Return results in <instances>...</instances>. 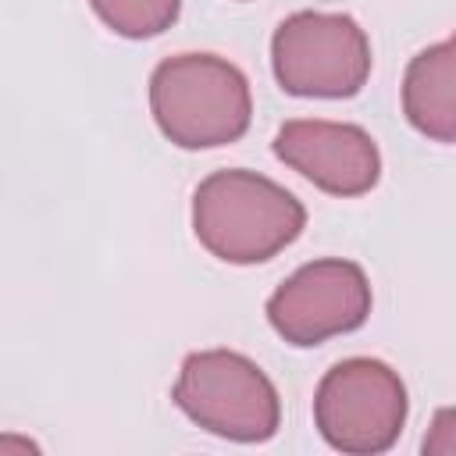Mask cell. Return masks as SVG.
Returning a JSON list of instances; mask_svg holds the SVG:
<instances>
[{"label": "cell", "instance_id": "cell-1", "mask_svg": "<svg viewBox=\"0 0 456 456\" xmlns=\"http://www.w3.org/2000/svg\"><path fill=\"white\" fill-rule=\"evenodd\" d=\"M303 203L278 182L232 167L207 175L192 192V232L224 264H260L299 239Z\"/></svg>", "mask_w": 456, "mask_h": 456}, {"label": "cell", "instance_id": "cell-2", "mask_svg": "<svg viewBox=\"0 0 456 456\" xmlns=\"http://www.w3.org/2000/svg\"><path fill=\"white\" fill-rule=\"evenodd\" d=\"M157 128L182 150H210L246 135L253 96L246 75L217 53H178L150 75Z\"/></svg>", "mask_w": 456, "mask_h": 456}, {"label": "cell", "instance_id": "cell-3", "mask_svg": "<svg viewBox=\"0 0 456 456\" xmlns=\"http://www.w3.org/2000/svg\"><path fill=\"white\" fill-rule=\"evenodd\" d=\"M171 395L192 424L232 442H267L281 420L271 378L232 349L189 353Z\"/></svg>", "mask_w": 456, "mask_h": 456}, {"label": "cell", "instance_id": "cell-4", "mask_svg": "<svg viewBox=\"0 0 456 456\" xmlns=\"http://www.w3.org/2000/svg\"><path fill=\"white\" fill-rule=\"evenodd\" d=\"M314 424L321 438L338 452H385L395 445L406 424V385L381 360H338L317 385Z\"/></svg>", "mask_w": 456, "mask_h": 456}, {"label": "cell", "instance_id": "cell-5", "mask_svg": "<svg viewBox=\"0 0 456 456\" xmlns=\"http://www.w3.org/2000/svg\"><path fill=\"white\" fill-rule=\"evenodd\" d=\"M271 68L285 93L342 100L356 96L370 75L367 32L349 14L296 11L271 39Z\"/></svg>", "mask_w": 456, "mask_h": 456}, {"label": "cell", "instance_id": "cell-6", "mask_svg": "<svg viewBox=\"0 0 456 456\" xmlns=\"http://www.w3.org/2000/svg\"><path fill=\"white\" fill-rule=\"evenodd\" d=\"M370 314V281L353 260L303 264L267 299L271 328L292 346H321L331 335L356 331Z\"/></svg>", "mask_w": 456, "mask_h": 456}, {"label": "cell", "instance_id": "cell-7", "mask_svg": "<svg viewBox=\"0 0 456 456\" xmlns=\"http://www.w3.org/2000/svg\"><path fill=\"white\" fill-rule=\"evenodd\" d=\"M274 157L331 196H363L381 178V153L360 125L296 118L274 135Z\"/></svg>", "mask_w": 456, "mask_h": 456}, {"label": "cell", "instance_id": "cell-8", "mask_svg": "<svg viewBox=\"0 0 456 456\" xmlns=\"http://www.w3.org/2000/svg\"><path fill=\"white\" fill-rule=\"evenodd\" d=\"M403 110L420 135L435 142L456 139V43L452 39H442L410 61L403 78Z\"/></svg>", "mask_w": 456, "mask_h": 456}, {"label": "cell", "instance_id": "cell-9", "mask_svg": "<svg viewBox=\"0 0 456 456\" xmlns=\"http://www.w3.org/2000/svg\"><path fill=\"white\" fill-rule=\"evenodd\" d=\"M89 4L96 18L125 39L160 36L164 28H171L182 7V0H89Z\"/></svg>", "mask_w": 456, "mask_h": 456}, {"label": "cell", "instance_id": "cell-10", "mask_svg": "<svg viewBox=\"0 0 456 456\" xmlns=\"http://www.w3.org/2000/svg\"><path fill=\"white\" fill-rule=\"evenodd\" d=\"M435 431L424 438V452L431 456H452L456 452V431H452V410H438L435 413Z\"/></svg>", "mask_w": 456, "mask_h": 456}, {"label": "cell", "instance_id": "cell-11", "mask_svg": "<svg viewBox=\"0 0 456 456\" xmlns=\"http://www.w3.org/2000/svg\"><path fill=\"white\" fill-rule=\"evenodd\" d=\"M0 449H14V452H36L39 445H36V442H28V438H14V435H4V438H0Z\"/></svg>", "mask_w": 456, "mask_h": 456}]
</instances>
